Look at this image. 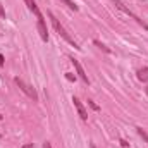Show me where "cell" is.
Returning a JSON list of instances; mask_svg holds the SVG:
<instances>
[{"mask_svg":"<svg viewBox=\"0 0 148 148\" xmlns=\"http://www.w3.org/2000/svg\"><path fill=\"white\" fill-rule=\"evenodd\" d=\"M112 2H114V5H115V7H117L119 10H122V12H124L126 16L133 17V19H134V21H136V23H138L140 26H143L145 29H148V24H147V23H145V21H141V19H140V17H138V16H136V14H134V12H133L131 9H129V7H126V3H124L122 0H112Z\"/></svg>","mask_w":148,"mask_h":148,"instance_id":"7a4b0ae2","label":"cell"},{"mask_svg":"<svg viewBox=\"0 0 148 148\" xmlns=\"http://www.w3.org/2000/svg\"><path fill=\"white\" fill-rule=\"evenodd\" d=\"M43 148H52V143H50V141H45V143H43Z\"/></svg>","mask_w":148,"mask_h":148,"instance_id":"2e32d148","label":"cell"},{"mask_svg":"<svg viewBox=\"0 0 148 148\" xmlns=\"http://www.w3.org/2000/svg\"><path fill=\"white\" fill-rule=\"evenodd\" d=\"M93 43H95V45H97V47H98L100 50H103L105 53H110V48H109V47H105V45H103L102 41H98V40H93Z\"/></svg>","mask_w":148,"mask_h":148,"instance_id":"9c48e42d","label":"cell"},{"mask_svg":"<svg viewBox=\"0 0 148 148\" xmlns=\"http://www.w3.org/2000/svg\"><path fill=\"white\" fill-rule=\"evenodd\" d=\"M23 148H35L33 143H26V145H23Z\"/></svg>","mask_w":148,"mask_h":148,"instance_id":"e0dca14e","label":"cell"},{"mask_svg":"<svg viewBox=\"0 0 148 148\" xmlns=\"http://www.w3.org/2000/svg\"><path fill=\"white\" fill-rule=\"evenodd\" d=\"M14 83L19 86V90L26 95V97H29L33 102H38V93H36V90L31 86V84H28V83H24L23 79H19V77H14Z\"/></svg>","mask_w":148,"mask_h":148,"instance_id":"3957f363","label":"cell"},{"mask_svg":"<svg viewBox=\"0 0 148 148\" xmlns=\"http://www.w3.org/2000/svg\"><path fill=\"white\" fill-rule=\"evenodd\" d=\"M138 79L140 81H143V83H147L148 81V67H141V69H138Z\"/></svg>","mask_w":148,"mask_h":148,"instance_id":"ba28073f","label":"cell"},{"mask_svg":"<svg viewBox=\"0 0 148 148\" xmlns=\"http://www.w3.org/2000/svg\"><path fill=\"white\" fill-rule=\"evenodd\" d=\"M90 148H97V145L95 143H90Z\"/></svg>","mask_w":148,"mask_h":148,"instance_id":"d6986e66","label":"cell"},{"mask_svg":"<svg viewBox=\"0 0 148 148\" xmlns=\"http://www.w3.org/2000/svg\"><path fill=\"white\" fill-rule=\"evenodd\" d=\"M0 138H2V136H0Z\"/></svg>","mask_w":148,"mask_h":148,"instance_id":"7402d4cb","label":"cell"},{"mask_svg":"<svg viewBox=\"0 0 148 148\" xmlns=\"http://www.w3.org/2000/svg\"><path fill=\"white\" fill-rule=\"evenodd\" d=\"M136 131H138V134H140V136H141V138L148 143V133H147V131H145L143 127H136Z\"/></svg>","mask_w":148,"mask_h":148,"instance_id":"8fae6325","label":"cell"},{"mask_svg":"<svg viewBox=\"0 0 148 148\" xmlns=\"http://www.w3.org/2000/svg\"><path fill=\"white\" fill-rule=\"evenodd\" d=\"M145 93H147V97H148V86H147V88H145Z\"/></svg>","mask_w":148,"mask_h":148,"instance_id":"ffe728a7","label":"cell"},{"mask_svg":"<svg viewBox=\"0 0 148 148\" xmlns=\"http://www.w3.org/2000/svg\"><path fill=\"white\" fill-rule=\"evenodd\" d=\"M24 3L28 5V9L36 16V19H43V14H41V10L38 9V5H36V2L35 0H24Z\"/></svg>","mask_w":148,"mask_h":148,"instance_id":"52a82bcc","label":"cell"},{"mask_svg":"<svg viewBox=\"0 0 148 148\" xmlns=\"http://www.w3.org/2000/svg\"><path fill=\"white\" fill-rule=\"evenodd\" d=\"M60 2H64V3H66V5H67V7H69L71 10H74V12H76V10L79 9V7H77V5H76V3L73 2V0H60Z\"/></svg>","mask_w":148,"mask_h":148,"instance_id":"30bf717a","label":"cell"},{"mask_svg":"<svg viewBox=\"0 0 148 148\" xmlns=\"http://www.w3.org/2000/svg\"><path fill=\"white\" fill-rule=\"evenodd\" d=\"M66 77H67L69 81H76V76H73L71 73H66Z\"/></svg>","mask_w":148,"mask_h":148,"instance_id":"4fadbf2b","label":"cell"},{"mask_svg":"<svg viewBox=\"0 0 148 148\" xmlns=\"http://www.w3.org/2000/svg\"><path fill=\"white\" fill-rule=\"evenodd\" d=\"M69 60L73 62L74 69H76V73H77V76L81 77V81H83L84 84H90V79H88V76H86V73H84V69H83V66L79 64V60H77V59H74V57H71Z\"/></svg>","mask_w":148,"mask_h":148,"instance_id":"277c9868","label":"cell"},{"mask_svg":"<svg viewBox=\"0 0 148 148\" xmlns=\"http://www.w3.org/2000/svg\"><path fill=\"white\" fill-rule=\"evenodd\" d=\"M121 145H122V147H124V148H127V147H129V143H127L126 140H121Z\"/></svg>","mask_w":148,"mask_h":148,"instance_id":"9a60e30c","label":"cell"},{"mask_svg":"<svg viewBox=\"0 0 148 148\" xmlns=\"http://www.w3.org/2000/svg\"><path fill=\"white\" fill-rule=\"evenodd\" d=\"M47 16H48V19H50V23H52L53 29L57 31V35H59L60 38H64V40H66L67 43H71V45H73L74 48H76V50H81V47H79V45H77V43L74 41V38L71 36V35H69L67 31H66V28H64V26H62V24L59 23V19H57V17H55V16H53V14H52L50 10L47 12Z\"/></svg>","mask_w":148,"mask_h":148,"instance_id":"6da1fadb","label":"cell"},{"mask_svg":"<svg viewBox=\"0 0 148 148\" xmlns=\"http://www.w3.org/2000/svg\"><path fill=\"white\" fill-rule=\"evenodd\" d=\"M0 121H2V115H0Z\"/></svg>","mask_w":148,"mask_h":148,"instance_id":"44dd1931","label":"cell"},{"mask_svg":"<svg viewBox=\"0 0 148 148\" xmlns=\"http://www.w3.org/2000/svg\"><path fill=\"white\" fill-rule=\"evenodd\" d=\"M0 66H3V55L0 53Z\"/></svg>","mask_w":148,"mask_h":148,"instance_id":"ac0fdd59","label":"cell"},{"mask_svg":"<svg viewBox=\"0 0 148 148\" xmlns=\"http://www.w3.org/2000/svg\"><path fill=\"white\" fill-rule=\"evenodd\" d=\"M88 105H90V107H91L93 110H100V107H98V105H97V103H95L93 100H88Z\"/></svg>","mask_w":148,"mask_h":148,"instance_id":"7c38bea8","label":"cell"},{"mask_svg":"<svg viewBox=\"0 0 148 148\" xmlns=\"http://www.w3.org/2000/svg\"><path fill=\"white\" fill-rule=\"evenodd\" d=\"M0 17H5V9H3L2 3H0Z\"/></svg>","mask_w":148,"mask_h":148,"instance_id":"5bb4252c","label":"cell"},{"mask_svg":"<svg viewBox=\"0 0 148 148\" xmlns=\"http://www.w3.org/2000/svg\"><path fill=\"white\" fill-rule=\"evenodd\" d=\"M73 103H74V107H76V110H77V114H79V117H81L83 121H88V112L84 109L83 102H81L77 97H73Z\"/></svg>","mask_w":148,"mask_h":148,"instance_id":"8992f818","label":"cell"},{"mask_svg":"<svg viewBox=\"0 0 148 148\" xmlns=\"http://www.w3.org/2000/svg\"><path fill=\"white\" fill-rule=\"evenodd\" d=\"M36 28H38V33H40V38L47 43V41H48V29H47L45 17H43V19H36Z\"/></svg>","mask_w":148,"mask_h":148,"instance_id":"5b68a950","label":"cell"}]
</instances>
